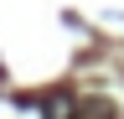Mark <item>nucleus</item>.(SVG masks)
<instances>
[{
    "label": "nucleus",
    "instance_id": "f257e3e1",
    "mask_svg": "<svg viewBox=\"0 0 124 119\" xmlns=\"http://www.w3.org/2000/svg\"><path fill=\"white\" fill-rule=\"evenodd\" d=\"M67 114H72V103H67V98H52V109H46V119H67Z\"/></svg>",
    "mask_w": 124,
    "mask_h": 119
}]
</instances>
